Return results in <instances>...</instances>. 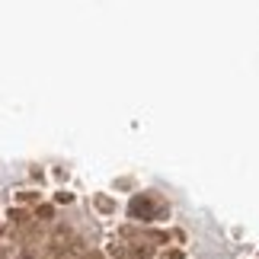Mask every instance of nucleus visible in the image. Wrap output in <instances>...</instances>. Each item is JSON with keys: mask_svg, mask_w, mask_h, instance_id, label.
Listing matches in <instances>:
<instances>
[{"mask_svg": "<svg viewBox=\"0 0 259 259\" xmlns=\"http://www.w3.org/2000/svg\"><path fill=\"white\" fill-rule=\"evenodd\" d=\"M128 211H132V218H144V221H151V218L157 214L154 211V202L147 195H135L132 205H128Z\"/></svg>", "mask_w": 259, "mask_h": 259, "instance_id": "nucleus-1", "label": "nucleus"}]
</instances>
